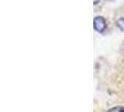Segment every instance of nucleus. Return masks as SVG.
Here are the masks:
<instances>
[{"label": "nucleus", "mask_w": 124, "mask_h": 112, "mask_svg": "<svg viewBox=\"0 0 124 112\" xmlns=\"http://www.w3.org/2000/svg\"><path fill=\"white\" fill-rule=\"evenodd\" d=\"M93 26L94 29L99 33H103L106 28V22L105 18H103L102 16H97L93 20Z\"/></svg>", "instance_id": "nucleus-1"}, {"label": "nucleus", "mask_w": 124, "mask_h": 112, "mask_svg": "<svg viewBox=\"0 0 124 112\" xmlns=\"http://www.w3.org/2000/svg\"><path fill=\"white\" fill-rule=\"evenodd\" d=\"M116 24L121 31H124V18L118 19V21L116 22Z\"/></svg>", "instance_id": "nucleus-2"}, {"label": "nucleus", "mask_w": 124, "mask_h": 112, "mask_svg": "<svg viewBox=\"0 0 124 112\" xmlns=\"http://www.w3.org/2000/svg\"><path fill=\"white\" fill-rule=\"evenodd\" d=\"M108 112H124V106H116V107H113Z\"/></svg>", "instance_id": "nucleus-3"}, {"label": "nucleus", "mask_w": 124, "mask_h": 112, "mask_svg": "<svg viewBox=\"0 0 124 112\" xmlns=\"http://www.w3.org/2000/svg\"><path fill=\"white\" fill-rule=\"evenodd\" d=\"M99 1L100 0H93V4H94V5H97V4L99 3Z\"/></svg>", "instance_id": "nucleus-4"}]
</instances>
